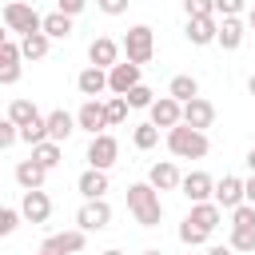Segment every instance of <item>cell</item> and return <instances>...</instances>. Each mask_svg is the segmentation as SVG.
Wrapping results in <instances>:
<instances>
[{"instance_id":"cell-46","label":"cell","mask_w":255,"mask_h":255,"mask_svg":"<svg viewBox=\"0 0 255 255\" xmlns=\"http://www.w3.org/2000/svg\"><path fill=\"white\" fill-rule=\"evenodd\" d=\"M100 255H124V251H120V247H108V251H100Z\"/></svg>"},{"instance_id":"cell-2","label":"cell","mask_w":255,"mask_h":255,"mask_svg":"<svg viewBox=\"0 0 255 255\" xmlns=\"http://www.w3.org/2000/svg\"><path fill=\"white\" fill-rule=\"evenodd\" d=\"M167 151L175 159H203L211 151V143H207V131H195L187 124H179V128L167 131Z\"/></svg>"},{"instance_id":"cell-15","label":"cell","mask_w":255,"mask_h":255,"mask_svg":"<svg viewBox=\"0 0 255 255\" xmlns=\"http://www.w3.org/2000/svg\"><path fill=\"white\" fill-rule=\"evenodd\" d=\"M179 191H183L191 203H207V199H215V179H211L207 171H187L183 183H179Z\"/></svg>"},{"instance_id":"cell-17","label":"cell","mask_w":255,"mask_h":255,"mask_svg":"<svg viewBox=\"0 0 255 255\" xmlns=\"http://www.w3.org/2000/svg\"><path fill=\"white\" fill-rule=\"evenodd\" d=\"M183 124L195 128V131H207V128L215 124V104L203 100V96H195L191 104H183Z\"/></svg>"},{"instance_id":"cell-39","label":"cell","mask_w":255,"mask_h":255,"mask_svg":"<svg viewBox=\"0 0 255 255\" xmlns=\"http://www.w3.org/2000/svg\"><path fill=\"white\" fill-rule=\"evenodd\" d=\"M16 139H20V124H12V120H0V147L8 151Z\"/></svg>"},{"instance_id":"cell-44","label":"cell","mask_w":255,"mask_h":255,"mask_svg":"<svg viewBox=\"0 0 255 255\" xmlns=\"http://www.w3.org/2000/svg\"><path fill=\"white\" fill-rule=\"evenodd\" d=\"M243 163H247V167H251V175H255V147H251V151L243 155Z\"/></svg>"},{"instance_id":"cell-12","label":"cell","mask_w":255,"mask_h":255,"mask_svg":"<svg viewBox=\"0 0 255 255\" xmlns=\"http://www.w3.org/2000/svg\"><path fill=\"white\" fill-rule=\"evenodd\" d=\"M183 36H187V44L207 48V44H215V40H219V20H215V16H195V20H187Z\"/></svg>"},{"instance_id":"cell-4","label":"cell","mask_w":255,"mask_h":255,"mask_svg":"<svg viewBox=\"0 0 255 255\" xmlns=\"http://www.w3.org/2000/svg\"><path fill=\"white\" fill-rule=\"evenodd\" d=\"M124 56L131 60V64H151V56H155V32L147 28V24H131L128 32H124Z\"/></svg>"},{"instance_id":"cell-48","label":"cell","mask_w":255,"mask_h":255,"mask_svg":"<svg viewBox=\"0 0 255 255\" xmlns=\"http://www.w3.org/2000/svg\"><path fill=\"white\" fill-rule=\"evenodd\" d=\"M139 255H163V251H159V247H147V251H139Z\"/></svg>"},{"instance_id":"cell-21","label":"cell","mask_w":255,"mask_h":255,"mask_svg":"<svg viewBox=\"0 0 255 255\" xmlns=\"http://www.w3.org/2000/svg\"><path fill=\"white\" fill-rule=\"evenodd\" d=\"M72 131H80V124H76V112H64V108L48 112V139L64 143V139H68Z\"/></svg>"},{"instance_id":"cell-47","label":"cell","mask_w":255,"mask_h":255,"mask_svg":"<svg viewBox=\"0 0 255 255\" xmlns=\"http://www.w3.org/2000/svg\"><path fill=\"white\" fill-rule=\"evenodd\" d=\"M247 92H251V96H255V72H251V80H247Z\"/></svg>"},{"instance_id":"cell-35","label":"cell","mask_w":255,"mask_h":255,"mask_svg":"<svg viewBox=\"0 0 255 255\" xmlns=\"http://www.w3.org/2000/svg\"><path fill=\"white\" fill-rule=\"evenodd\" d=\"M20 207H0V235H12L16 227H20Z\"/></svg>"},{"instance_id":"cell-29","label":"cell","mask_w":255,"mask_h":255,"mask_svg":"<svg viewBox=\"0 0 255 255\" xmlns=\"http://www.w3.org/2000/svg\"><path fill=\"white\" fill-rule=\"evenodd\" d=\"M131 143H135L139 151H151V147L159 143V128H155L151 120H143V124H135V128H131Z\"/></svg>"},{"instance_id":"cell-27","label":"cell","mask_w":255,"mask_h":255,"mask_svg":"<svg viewBox=\"0 0 255 255\" xmlns=\"http://www.w3.org/2000/svg\"><path fill=\"white\" fill-rule=\"evenodd\" d=\"M44 36H48V40H68V36H72V16L48 12V16H44Z\"/></svg>"},{"instance_id":"cell-8","label":"cell","mask_w":255,"mask_h":255,"mask_svg":"<svg viewBox=\"0 0 255 255\" xmlns=\"http://www.w3.org/2000/svg\"><path fill=\"white\" fill-rule=\"evenodd\" d=\"M147 120H151L155 128L171 131V128H179V124H183V104H179V100H171V96H159V100L147 108Z\"/></svg>"},{"instance_id":"cell-26","label":"cell","mask_w":255,"mask_h":255,"mask_svg":"<svg viewBox=\"0 0 255 255\" xmlns=\"http://www.w3.org/2000/svg\"><path fill=\"white\" fill-rule=\"evenodd\" d=\"M40 116H44V112H40L32 100H12L4 120H12V124H20V128H28V124H32V120H40Z\"/></svg>"},{"instance_id":"cell-11","label":"cell","mask_w":255,"mask_h":255,"mask_svg":"<svg viewBox=\"0 0 255 255\" xmlns=\"http://www.w3.org/2000/svg\"><path fill=\"white\" fill-rule=\"evenodd\" d=\"M139 64H131V60H120L112 72H108V84H112V96H128L131 88H139L143 80H139Z\"/></svg>"},{"instance_id":"cell-33","label":"cell","mask_w":255,"mask_h":255,"mask_svg":"<svg viewBox=\"0 0 255 255\" xmlns=\"http://www.w3.org/2000/svg\"><path fill=\"white\" fill-rule=\"evenodd\" d=\"M20 139H24L28 147L44 143V139H48V116H40V120H32L28 128H20Z\"/></svg>"},{"instance_id":"cell-7","label":"cell","mask_w":255,"mask_h":255,"mask_svg":"<svg viewBox=\"0 0 255 255\" xmlns=\"http://www.w3.org/2000/svg\"><path fill=\"white\" fill-rule=\"evenodd\" d=\"M84 247H88V231H80V227L56 231V235H48V239L40 243V251H48V255H80Z\"/></svg>"},{"instance_id":"cell-25","label":"cell","mask_w":255,"mask_h":255,"mask_svg":"<svg viewBox=\"0 0 255 255\" xmlns=\"http://www.w3.org/2000/svg\"><path fill=\"white\" fill-rule=\"evenodd\" d=\"M32 159L40 163V167H60V159H64V143H56V139H44V143H36L32 147Z\"/></svg>"},{"instance_id":"cell-10","label":"cell","mask_w":255,"mask_h":255,"mask_svg":"<svg viewBox=\"0 0 255 255\" xmlns=\"http://www.w3.org/2000/svg\"><path fill=\"white\" fill-rule=\"evenodd\" d=\"M120 52H124V44H116L112 36H96V40L88 44V64H96V68L112 72V68L120 64Z\"/></svg>"},{"instance_id":"cell-42","label":"cell","mask_w":255,"mask_h":255,"mask_svg":"<svg viewBox=\"0 0 255 255\" xmlns=\"http://www.w3.org/2000/svg\"><path fill=\"white\" fill-rule=\"evenodd\" d=\"M207 255H235V251H231V243H211Z\"/></svg>"},{"instance_id":"cell-49","label":"cell","mask_w":255,"mask_h":255,"mask_svg":"<svg viewBox=\"0 0 255 255\" xmlns=\"http://www.w3.org/2000/svg\"><path fill=\"white\" fill-rule=\"evenodd\" d=\"M36 255H48V251H36Z\"/></svg>"},{"instance_id":"cell-6","label":"cell","mask_w":255,"mask_h":255,"mask_svg":"<svg viewBox=\"0 0 255 255\" xmlns=\"http://www.w3.org/2000/svg\"><path fill=\"white\" fill-rule=\"evenodd\" d=\"M112 223V203L108 199H84L76 211V227L80 231H104Z\"/></svg>"},{"instance_id":"cell-32","label":"cell","mask_w":255,"mask_h":255,"mask_svg":"<svg viewBox=\"0 0 255 255\" xmlns=\"http://www.w3.org/2000/svg\"><path fill=\"white\" fill-rule=\"evenodd\" d=\"M175 235H179V243H187V247H203V243L211 239V235H207V231H199V227H195L187 215H183V223L175 227Z\"/></svg>"},{"instance_id":"cell-13","label":"cell","mask_w":255,"mask_h":255,"mask_svg":"<svg viewBox=\"0 0 255 255\" xmlns=\"http://www.w3.org/2000/svg\"><path fill=\"white\" fill-rule=\"evenodd\" d=\"M76 88H80V96H84V100H100L104 92H112L108 72H104V68H96V64H88V68L76 76Z\"/></svg>"},{"instance_id":"cell-20","label":"cell","mask_w":255,"mask_h":255,"mask_svg":"<svg viewBox=\"0 0 255 255\" xmlns=\"http://www.w3.org/2000/svg\"><path fill=\"white\" fill-rule=\"evenodd\" d=\"M12 175H16V183H20L24 191H40V187H44V179H48V167H40V163L28 155V159H20V163H16V171H12Z\"/></svg>"},{"instance_id":"cell-14","label":"cell","mask_w":255,"mask_h":255,"mask_svg":"<svg viewBox=\"0 0 255 255\" xmlns=\"http://www.w3.org/2000/svg\"><path fill=\"white\" fill-rule=\"evenodd\" d=\"M147 183H151L155 191H179L183 175H179L175 159H159V163H151V167H147Z\"/></svg>"},{"instance_id":"cell-19","label":"cell","mask_w":255,"mask_h":255,"mask_svg":"<svg viewBox=\"0 0 255 255\" xmlns=\"http://www.w3.org/2000/svg\"><path fill=\"white\" fill-rule=\"evenodd\" d=\"M187 219H191V223H195L199 231H207V235H211V231H215V227L223 223V207H219L215 199H207V203H191Z\"/></svg>"},{"instance_id":"cell-22","label":"cell","mask_w":255,"mask_h":255,"mask_svg":"<svg viewBox=\"0 0 255 255\" xmlns=\"http://www.w3.org/2000/svg\"><path fill=\"white\" fill-rule=\"evenodd\" d=\"M76 187H80V195H84V199H104V195H108V171L84 167V171H80V179H76Z\"/></svg>"},{"instance_id":"cell-3","label":"cell","mask_w":255,"mask_h":255,"mask_svg":"<svg viewBox=\"0 0 255 255\" xmlns=\"http://www.w3.org/2000/svg\"><path fill=\"white\" fill-rule=\"evenodd\" d=\"M4 28L8 36H32V32H44V16L28 4V0H8L4 4Z\"/></svg>"},{"instance_id":"cell-30","label":"cell","mask_w":255,"mask_h":255,"mask_svg":"<svg viewBox=\"0 0 255 255\" xmlns=\"http://www.w3.org/2000/svg\"><path fill=\"white\" fill-rule=\"evenodd\" d=\"M104 112H108V128H120V124H128L131 104H128L124 96H108V100H104Z\"/></svg>"},{"instance_id":"cell-43","label":"cell","mask_w":255,"mask_h":255,"mask_svg":"<svg viewBox=\"0 0 255 255\" xmlns=\"http://www.w3.org/2000/svg\"><path fill=\"white\" fill-rule=\"evenodd\" d=\"M243 195H247V203H255V175L243 179Z\"/></svg>"},{"instance_id":"cell-1","label":"cell","mask_w":255,"mask_h":255,"mask_svg":"<svg viewBox=\"0 0 255 255\" xmlns=\"http://www.w3.org/2000/svg\"><path fill=\"white\" fill-rule=\"evenodd\" d=\"M128 211L139 227H159L163 219V203H159V191L143 179V183H131L128 187Z\"/></svg>"},{"instance_id":"cell-9","label":"cell","mask_w":255,"mask_h":255,"mask_svg":"<svg viewBox=\"0 0 255 255\" xmlns=\"http://www.w3.org/2000/svg\"><path fill=\"white\" fill-rule=\"evenodd\" d=\"M76 124H80V131H88V135H104V131H108L104 100H84V104L76 108Z\"/></svg>"},{"instance_id":"cell-34","label":"cell","mask_w":255,"mask_h":255,"mask_svg":"<svg viewBox=\"0 0 255 255\" xmlns=\"http://www.w3.org/2000/svg\"><path fill=\"white\" fill-rule=\"evenodd\" d=\"M124 100H128L131 108H151V104H155V92H151L147 84H139V88H131V92H128Z\"/></svg>"},{"instance_id":"cell-36","label":"cell","mask_w":255,"mask_h":255,"mask_svg":"<svg viewBox=\"0 0 255 255\" xmlns=\"http://www.w3.org/2000/svg\"><path fill=\"white\" fill-rule=\"evenodd\" d=\"M231 227H255V203H239L231 211Z\"/></svg>"},{"instance_id":"cell-16","label":"cell","mask_w":255,"mask_h":255,"mask_svg":"<svg viewBox=\"0 0 255 255\" xmlns=\"http://www.w3.org/2000/svg\"><path fill=\"white\" fill-rule=\"evenodd\" d=\"M20 215H24L28 223H48V215H52L48 191H44V187H40V191H24V195H20Z\"/></svg>"},{"instance_id":"cell-37","label":"cell","mask_w":255,"mask_h":255,"mask_svg":"<svg viewBox=\"0 0 255 255\" xmlns=\"http://www.w3.org/2000/svg\"><path fill=\"white\" fill-rule=\"evenodd\" d=\"M183 12H187V20H195V16H215V0H183Z\"/></svg>"},{"instance_id":"cell-45","label":"cell","mask_w":255,"mask_h":255,"mask_svg":"<svg viewBox=\"0 0 255 255\" xmlns=\"http://www.w3.org/2000/svg\"><path fill=\"white\" fill-rule=\"evenodd\" d=\"M247 28H255V4L247 8Z\"/></svg>"},{"instance_id":"cell-40","label":"cell","mask_w":255,"mask_h":255,"mask_svg":"<svg viewBox=\"0 0 255 255\" xmlns=\"http://www.w3.org/2000/svg\"><path fill=\"white\" fill-rule=\"evenodd\" d=\"M128 4H131V0H96V8H100L104 16H124Z\"/></svg>"},{"instance_id":"cell-5","label":"cell","mask_w":255,"mask_h":255,"mask_svg":"<svg viewBox=\"0 0 255 255\" xmlns=\"http://www.w3.org/2000/svg\"><path fill=\"white\" fill-rule=\"evenodd\" d=\"M84 159H88V167H96V171H112V167H116V159H120V139H116L112 131L92 135V139H88Z\"/></svg>"},{"instance_id":"cell-31","label":"cell","mask_w":255,"mask_h":255,"mask_svg":"<svg viewBox=\"0 0 255 255\" xmlns=\"http://www.w3.org/2000/svg\"><path fill=\"white\" fill-rule=\"evenodd\" d=\"M227 243H231V251H235V255H247V251H255V227H231Z\"/></svg>"},{"instance_id":"cell-28","label":"cell","mask_w":255,"mask_h":255,"mask_svg":"<svg viewBox=\"0 0 255 255\" xmlns=\"http://www.w3.org/2000/svg\"><path fill=\"white\" fill-rule=\"evenodd\" d=\"M48 48H52V40H48L44 32H32V36H24V40H20L24 60H44V56H48Z\"/></svg>"},{"instance_id":"cell-38","label":"cell","mask_w":255,"mask_h":255,"mask_svg":"<svg viewBox=\"0 0 255 255\" xmlns=\"http://www.w3.org/2000/svg\"><path fill=\"white\" fill-rule=\"evenodd\" d=\"M247 12V0H215V16H243Z\"/></svg>"},{"instance_id":"cell-18","label":"cell","mask_w":255,"mask_h":255,"mask_svg":"<svg viewBox=\"0 0 255 255\" xmlns=\"http://www.w3.org/2000/svg\"><path fill=\"white\" fill-rule=\"evenodd\" d=\"M215 203H219L223 211H235L239 203H247V195H243V179H239V175H223V179H215Z\"/></svg>"},{"instance_id":"cell-23","label":"cell","mask_w":255,"mask_h":255,"mask_svg":"<svg viewBox=\"0 0 255 255\" xmlns=\"http://www.w3.org/2000/svg\"><path fill=\"white\" fill-rule=\"evenodd\" d=\"M243 36H247V32H243V20H239V16H227V20L219 24V40H215V44H219L223 52H235V48L243 44Z\"/></svg>"},{"instance_id":"cell-24","label":"cell","mask_w":255,"mask_h":255,"mask_svg":"<svg viewBox=\"0 0 255 255\" xmlns=\"http://www.w3.org/2000/svg\"><path fill=\"white\" fill-rule=\"evenodd\" d=\"M167 96H171V100H179V104H191V100L199 96V80H195V76H187V72H183V76H171Z\"/></svg>"},{"instance_id":"cell-41","label":"cell","mask_w":255,"mask_h":255,"mask_svg":"<svg viewBox=\"0 0 255 255\" xmlns=\"http://www.w3.org/2000/svg\"><path fill=\"white\" fill-rule=\"evenodd\" d=\"M84 4H88V0H56V12H64V16L76 20V16L84 12Z\"/></svg>"}]
</instances>
